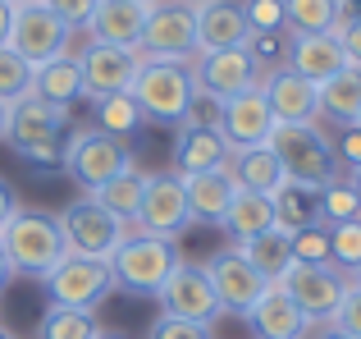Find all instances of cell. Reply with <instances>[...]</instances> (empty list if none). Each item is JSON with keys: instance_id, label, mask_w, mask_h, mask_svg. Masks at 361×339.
<instances>
[{"instance_id": "6da1fadb", "label": "cell", "mask_w": 361, "mask_h": 339, "mask_svg": "<svg viewBox=\"0 0 361 339\" xmlns=\"http://www.w3.org/2000/svg\"><path fill=\"white\" fill-rule=\"evenodd\" d=\"M128 97L137 101V110H142V119H147V124L183 129L188 115L197 110L192 64H183V60H142Z\"/></svg>"}, {"instance_id": "7a4b0ae2", "label": "cell", "mask_w": 361, "mask_h": 339, "mask_svg": "<svg viewBox=\"0 0 361 339\" xmlns=\"http://www.w3.org/2000/svg\"><path fill=\"white\" fill-rule=\"evenodd\" d=\"M0 243H5V257H9V270L23 280H46L64 257H69V243L60 234V220L46 211H23L0 230Z\"/></svg>"}, {"instance_id": "3957f363", "label": "cell", "mask_w": 361, "mask_h": 339, "mask_svg": "<svg viewBox=\"0 0 361 339\" xmlns=\"http://www.w3.org/2000/svg\"><path fill=\"white\" fill-rule=\"evenodd\" d=\"M274 161L283 165V179L307 188H329L338 179V161H334V138L320 124H274L270 143Z\"/></svg>"}, {"instance_id": "277c9868", "label": "cell", "mask_w": 361, "mask_h": 339, "mask_svg": "<svg viewBox=\"0 0 361 339\" xmlns=\"http://www.w3.org/2000/svg\"><path fill=\"white\" fill-rule=\"evenodd\" d=\"M64 124H69V110L46 106L42 97H23V101L9 106L5 143L32 165H64V152H69Z\"/></svg>"}, {"instance_id": "5b68a950", "label": "cell", "mask_w": 361, "mask_h": 339, "mask_svg": "<svg viewBox=\"0 0 361 339\" xmlns=\"http://www.w3.org/2000/svg\"><path fill=\"white\" fill-rule=\"evenodd\" d=\"M142 60H197V5L188 0H156L137 37Z\"/></svg>"}, {"instance_id": "8992f818", "label": "cell", "mask_w": 361, "mask_h": 339, "mask_svg": "<svg viewBox=\"0 0 361 339\" xmlns=\"http://www.w3.org/2000/svg\"><path fill=\"white\" fill-rule=\"evenodd\" d=\"M55 220H60V234H64V243H69V252H78V257H97V261H110L115 248L133 234V225H123L119 215H110L106 206H97L87 193L73 197Z\"/></svg>"}, {"instance_id": "52a82bcc", "label": "cell", "mask_w": 361, "mask_h": 339, "mask_svg": "<svg viewBox=\"0 0 361 339\" xmlns=\"http://www.w3.org/2000/svg\"><path fill=\"white\" fill-rule=\"evenodd\" d=\"M178 266L174 257V243L165 239H151V234L133 230L128 239L115 248L110 257V275H115V289H128V294H147L156 298V289L165 285V275Z\"/></svg>"}, {"instance_id": "ba28073f", "label": "cell", "mask_w": 361, "mask_h": 339, "mask_svg": "<svg viewBox=\"0 0 361 339\" xmlns=\"http://www.w3.org/2000/svg\"><path fill=\"white\" fill-rule=\"evenodd\" d=\"M279 289L302 307V316H307L311 326H329L334 312H338V303H343V294H348V275L334 261H293V266L283 270Z\"/></svg>"}, {"instance_id": "9c48e42d", "label": "cell", "mask_w": 361, "mask_h": 339, "mask_svg": "<svg viewBox=\"0 0 361 339\" xmlns=\"http://www.w3.org/2000/svg\"><path fill=\"white\" fill-rule=\"evenodd\" d=\"M133 165L137 161H133L128 143L101 133V129H78V133L69 138V152H64V170L73 174V184H78L82 193L119 179L123 170H133Z\"/></svg>"}, {"instance_id": "30bf717a", "label": "cell", "mask_w": 361, "mask_h": 339, "mask_svg": "<svg viewBox=\"0 0 361 339\" xmlns=\"http://www.w3.org/2000/svg\"><path fill=\"white\" fill-rule=\"evenodd\" d=\"M42 285H46V294H51V303H60V307H82V312H97V307L106 303L110 294H115L110 261L78 257V252H69V257H64L60 266H55L51 275L42 280Z\"/></svg>"}, {"instance_id": "8fae6325", "label": "cell", "mask_w": 361, "mask_h": 339, "mask_svg": "<svg viewBox=\"0 0 361 339\" xmlns=\"http://www.w3.org/2000/svg\"><path fill=\"white\" fill-rule=\"evenodd\" d=\"M188 225H192V211H188L183 174H174V170H169V174H147V193H142V206H137L133 230L174 243Z\"/></svg>"}, {"instance_id": "7c38bea8", "label": "cell", "mask_w": 361, "mask_h": 339, "mask_svg": "<svg viewBox=\"0 0 361 339\" xmlns=\"http://www.w3.org/2000/svg\"><path fill=\"white\" fill-rule=\"evenodd\" d=\"M9 51H18L27 64H46L69 51V28L46 9V0H14V28H9Z\"/></svg>"}, {"instance_id": "4fadbf2b", "label": "cell", "mask_w": 361, "mask_h": 339, "mask_svg": "<svg viewBox=\"0 0 361 339\" xmlns=\"http://www.w3.org/2000/svg\"><path fill=\"white\" fill-rule=\"evenodd\" d=\"M206 275H211V289L215 298H220V312L229 316H252V307L265 298V289H270V280L261 275V270L252 266V261L243 257L238 248H224L211 257V266H206Z\"/></svg>"}, {"instance_id": "5bb4252c", "label": "cell", "mask_w": 361, "mask_h": 339, "mask_svg": "<svg viewBox=\"0 0 361 339\" xmlns=\"http://www.w3.org/2000/svg\"><path fill=\"white\" fill-rule=\"evenodd\" d=\"M215 129L224 133L229 152H247V147H265L270 143L274 110H270V101H265L261 83L238 92V97H229V101H220V106H215Z\"/></svg>"}, {"instance_id": "9a60e30c", "label": "cell", "mask_w": 361, "mask_h": 339, "mask_svg": "<svg viewBox=\"0 0 361 339\" xmlns=\"http://www.w3.org/2000/svg\"><path fill=\"white\" fill-rule=\"evenodd\" d=\"M156 303L165 316H183V321H202V326H215V316H220V298L211 289L206 266H188V261H178L165 275V285L156 289Z\"/></svg>"}, {"instance_id": "2e32d148", "label": "cell", "mask_w": 361, "mask_h": 339, "mask_svg": "<svg viewBox=\"0 0 361 339\" xmlns=\"http://www.w3.org/2000/svg\"><path fill=\"white\" fill-rule=\"evenodd\" d=\"M137 64H142V55H137V51H128V46L87 42V51L78 55V69H82V97L97 106V101H106V97L133 92Z\"/></svg>"}, {"instance_id": "e0dca14e", "label": "cell", "mask_w": 361, "mask_h": 339, "mask_svg": "<svg viewBox=\"0 0 361 339\" xmlns=\"http://www.w3.org/2000/svg\"><path fill=\"white\" fill-rule=\"evenodd\" d=\"M192 83H197V97L220 106V101L256 88V83H261V69H256V60L247 55V46H238V51H206V55L192 60Z\"/></svg>"}, {"instance_id": "ac0fdd59", "label": "cell", "mask_w": 361, "mask_h": 339, "mask_svg": "<svg viewBox=\"0 0 361 339\" xmlns=\"http://www.w3.org/2000/svg\"><path fill=\"white\" fill-rule=\"evenodd\" d=\"M229 143H224V133L215 129V115L211 119H197V110L188 115V124L178 129L174 138V174H206V170H220L229 165Z\"/></svg>"}, {"instance_id": "d6986e66", "label": "cell", "mask_w": 361, "mask_h": 339, "mask_svg": "<svg viewBox=\"0 0 361 339\" xmlns=\"http://www.w3.org/2000/svg\"><path fill=\"white\" fill-rule=\"evenodd\" d=\"M274 124H320V88L293 69H274L261 78Z\"/></svg>"}, {"instance_id": "ffe728a7", "label": "cell", "mask_w": 361, "mask_h": 339, "mask_svg": "<svg viewBox=\"0 0 361 339\" xmlns=\"http://www.w3.org/2000/svg\"><path fill=\"white\" fill-rule=\"evenodd\" d=\"M252 42L243 0H206L197 5V55L206 51H238Z\"/></svg>"}, {"instance_id": "44dd1931", "label": "cell", "mask_w": 361, "mask_h": 339, "mask_svg": "<svg viewBox=\"0 0 361 339\" xmlns=\"http://www.w3.org/2000/svg\"><path fill=\"white\" fill-rule=\"evenodd\" d=\"M348 64V51L338 42V32H307V37H293L288 46V69L302 73L307 83H329L338 69Z\"/></svg>"}, {"instance_id": "7402d4cb", "label": "cell", "mask_w": 361, "mask_h": 339, "mask_svg": "<svg viewBox=\"0 0 361 339\" xmlns=\"http://www.w3.org/2000/svg\"><path fill=\"white\" fill-rule=\"evenodd\" d=\"M183 193H188V211H192V225H220L224 211H229L233 193H238V179H233L229 165L220 170H206V174H188L183 179Z\"/></svg>"}, {"instance_id": "603a6c76", "label": "cell", "mask_w": 361, "mask_h": 339, "mask_svg": "<svg viewBox=\"0 0 361 339\" xmlns=\"http://www.w3.org/2000/svg\"><path fill=\"white\" fill-rule=\"evenodd\" d=\"M247 321H252L256 339H307L311 335V321L302 316V307L293 303L279 285L265 289V298L252 307V316H247Z\"/></svg>"}, {"instance_id": "cb8c5ba5", "label": "cell", "mask_w": 361, "mask_h": 339, "mask_svg": "<svg viewBox=\"0 0 361 339\" xmlns=\"http://www.w3.org/2000/svg\"><path fill=\"white\" fill-rule=\"evenodd\" d=\"M147 9L151 5H137V0H101L92 23H87V37L92 42H106V46H128V51H137Z\"/></svg>"}, {"instance_id": "d4e9b609", "label": "cell", "mask_w": 361, "mask_h": 339, "mask_svg": "<svg viewBox=\"0 0 361 339\" xmlns=\"http://www.w3.org/2000/svg\"><path fill=\"white\" fill-rule=\"evenodd\" d=\"M32 97H42L46 106H60L69 110L73 101L82 97V69H78V55H55V60L37 64L32 69Z\"/></svg>"}, {"instance_id": "484cf974", "label": "cell", "mask_w": 361, "mask_h": 339, "mask_svg": "<svg viewBox=\"0 0 361 339\" xmlns=\"http://www.w3.org/2000/svg\"><path fill=\"white\" fill-rule=\"evenodd\" d=\"M320 119L338 129H357L361 119V64L348 60L329 83H320Z\"/></svg>"}, {"instance_id": "4316f807", "label": "cell", "mask_w": 361, "mask_h": 339, "mask_svg": "<svg viewBox=\"0 0 361 339\" xmlns=\"http://www.w3.org/2000/svg\"><path fill=\"white\" fill-rule=\"evenodd\" d=\"M220 230L229 234L233 243H247V239H256V234L274 230V202H270V193L238 188L233 202H229V211H224V220H220Z\"/></svg>"}, {"instance_id": "83f0119b", "label": "cell", "mask_w": 361, "mask_h": 339, "mask_svg": "<svg viewBox=\"0 0 361 339\" xmlns=\"http://www.w3.org/2000/svg\"><path fill=\"white\" fill-rule=\"evenodd\" d=\"M270 202H274V225H279L283 234H298V230L320 225V188H307V184L283 179L279 193H274Z\"/></svg>"}, {"instance_id": "f1b7e54d", "label": "cell", "mask_w": 361, "mask_h": 339, "mask_svg": "<svg viewBox=\"0 0 361 339\" xmlns=\"http://www.w3.org/2000/svg\"><path fill=\"white\" fill-rule=\"evenodd\" d=\"M238 252L261 270L265 280H270V285H279L283 270L293 266V234H283L279 225H274V230H265V234H256V239L238 243Z\"/></svg>"}, {"instance_id": "f546056e", "label": "cell", "mask_w": 361, "mask_h": 339, "mask_svg": "<svg viewBox=\"0 0 361 339\" xmlns=\"http://www.w3.org/2000/svg\"><path fill=\"white\" fill-rule=\"evenodd\" d=\"M229 170L238 179V188H252V193H279L283 184V165L274 161L270 147H247V152H233L229 156Z\"/></svg>"}, {"instance_id": "4dcf8cb0", "label": "cell", "mask_w": 361, "mask_h": 339, "mask_svg": "<svg viewBox=\"0 0 361 339\" xmlns=\"http://www.w3.org/2000/svg\"><path fill=\"white\" fill-rule=\"evenodd\" d=\"M142 193H147V174L133 165V170H123L119 179H110V184L92 188L87 197H92L97 206H106L110 215H119L123 225H133V220H137V206H142Z\"/></svg>"}, {"instance_id": "1f68e13d", "label": "cell", "mask_w": 361, "mask_h": 339, "mask_svg": "<svg viewBox=\"0 0 361 339\" xmlns=\"http://www.w3.org/2000/svg\"><path fill=\"white\" fill-rule=\"evenodd\" d=\"M338 18H343V0H283V23L293 37L334 32Z\"/></svg>"}, {"instance_id": "d6a6232c", "label": "cell", "mask_w": 361, "mask_h": 339, "mask_svg": "<svg viewBox=\"0 0 361 339\" xmlns=\"http://www.w3.org/2000/svg\"><path fill=\"white\" fill-rule=\"evenodd\" d=\"M97 312H82V307H60L51 303L42 312V326H37V339H97Z\"/></svg>"}, {"instance_id": "836d02e7", "label": "cell", "mask_w": 361, "mask_h": 339, "mask_svg": "<svg viewBox=\"0 0 361 339\" xmlns=\"http://www.w3.org/2000/svg\"><path fill=\"white\" fill-rule=\"evenodd\" d=\"M147 124L142 119V110H137V101L128 97V92H119V97H106V101H97V129L101 133H110V138H119V143H128L137 129Z\"/></svg>"}, {"instance_id": "e575fe53", "label": "cell", "mask_w": 361, "mask_h": 339, "mask_svg": "<svg viewBox=\"0 0 361 339\" xmlns=\"http://www.w3.org/2000/svg\"><path fill=\"white\" fill-rule=\"evenodd\" d=\"M23 97H32V64L18 51L0 46V106H14Z\"/></svg>"}, {"instance_id": "d590c367", "label": "cell", "mask_w": 361, "mask_h": 339, "mask_svg": "<svg viewBox=\"0 0 361 339\" xmlns=\"http://www.w3.org/2000/svg\"><path fill=\"white\" fill-rule=\"evenodd\" d=\"M329 261H334L343 275H353V270L361 266V215L357 220L329 225Z\"/></svg>"}, {"instance_id": "8d00e7d4", "label": "cell", "mask_w": 361, "mask_h": 339, "mask_svg": "<svg viewBox=\"0 0 361 339\" xmlns=\"http://www.w3.org/2000/svg\"><path fill=\"white\" fill-rule=\"evenodd\" d=\"M288 46H293V32L283 28V32H252V42H247V55L256 60V69L274 73V69H288Z\"/></svg>"}, {"instance_id": "74e56055", "label": "cell", "mask_w": 361, "mask_h": 339, "mask_svg": "<svg viewBox=\"0 0 361 339\" xmlns=\"http://www.w3.org/2000/svg\"><path fill=\"white\" fill-rule=\"evenodd\" d=\"M361 215V197L348 179H334L329 188H320V225H338V220H357Z\"/></svg>"}, {"instance_id": "f35d334b", "label": "cell", "mask_w": 361, "mask_h": 339, "mask_svg": "<svg viewBox=\"0 0 361 339\" xmlns=\"http://www.w3.org/2000/svg\"><path fill=\"white\" fill-rule=\"evenodd\" d=\"M243 14L252 32H283V0H243Z\"/></svg>"}, {"instance_id": "ab89813d", "label": "cell", "mask_w": 361, "mask_h": 339, "mask_svg": "<svg viewBox=\"0 0 361 339\" xmlns=\"http://www.w3.org/2000/svg\"><path fill=\"white\" fill-rule=\"evenodd\" d=\"M293 261H329V225H311V230L293 234Z\"/></svg>"}, {"instance_id": "60d3db41", "label": "cell", "mask_w": 361, "mask_h": 339, "mask_svg": "<svg viewBox=\"0 0 361 339\" xmlns=\"http://www.w3.org/2000/svg\"><path fill=\"white\" fill-rule=\"evenodd\" d=\"M97 5H101V0H46V9H51V14L60 18L69 32H87V23H92V14H97Z\"/></svg>"}, {"instance_id": "b9f144b4", "label": "cell", "mask_w": 361, "mask_h": 339, "mask_svg": "<svg viewBox=\"0 0 361 339\" xmlns=\"http://www.w3.org/2000/svg\"><path fill=\"white\" fill-rule=\"evenodd\" d=\"M147 339H215V335H211V326H202V321H183V316L160 312V321L151 326Z\"/></svg>"}, {"instance_id": "7bdbcfd3", "label": "cell", "mask_w": 361, "mask_h": 339, "mask_svg": "<svg viewBox=\"0 0 361 339\" xmlns=\"http://www.w3.org/2000/svg\"><path fill=\"white\" fill-rule=\"evenodd\" d=\"M329 326H338V331H348L353 339H361V289L357 285H348V294H343V303H338Z\"/></svg>"}, {"instance_id": "ee69618b", "label": "cell", "mask_w": 361, "mask_h": 339, "mask_svg": "<svg viewBox=\"0 0 361 339\" xmlns=\"http://www.w3.org/2000/svg\"><path fill=\"white\" fill-rule=\"evenodd\" d=\"M334 161L338 170H361V129H343V138H334Z\"/></svg>"}, {"instance_id": "f6af8a7d", "label": "cell", "mask_w": 361, "mask_h": 339, "mask_svg": "<svg viewBox=\"0 0 361 339\" xmlns=\"http://www.w3.org/2000/svg\"><path fill=\"white\" fill-rule=\"evenodd\" d=\"M338 42H343V51H348V60L361 64V14H343L338 18Z\"/></svg>"}, {"instance_id": "bcb514c9", "label": "cell", "mask_w": 361, "mask_h": 339, "mask_svg": "<svg viewBox=\"0 0 361 339\" xmlns=\"http://www.w3.org/2000/svg\"><path fill=\"white\" fill-rule=\"evenodd\" d=\"M18 215V197H14V188L5 184V179H0V230H5L9 220H14Z\"/></svg>"}, {"instance_id": "7dc6e473", "label": "cell", "mask_w": 361, "mask_h": 339, "mask_svg": "<svg viewBox=\"0 0 361 339\" xmlns=\"http://www.w3.org/2000/svg\"><path fill=\"white\" fill-rule=\"evenodd\" d=\"M9 28H14V0H0V46H9Z\"/></svg>"}, {"instance_id": "c3c4849f", "label": "cell", "mask_w": 361, "mask_h": 339, "mask_svg": "<svg viewBox=\"0 0 361 339\" xmlns=\"http://www.w3.org/2000/svg\"><path fill=\"white\" fill-rule=\"evenodd\" d=\"M9 275H14V270H9V257H5V243H0V289L9 285Z\"/></svg>"}, {"instance_id": "681fc988", "label": "cell", "mask_w": 361, "mask_h": 339, "mask_svg": "<svg viewBox=\"0 0 361 339\" xmlns=\"http://www.w3.org/2000/svg\"><path fill=\"white\" fill-rule=\"evenodd\" d=\"M320 339H353V335L338 331V326H325V331H320Z\"/></svg>"}, {"instance_id": "f907efd6", "label": "cell", "mask_w": 361, "mask_h": 339, "mask_svg": "<svg viewBox=\"0 0 361 339\" xmlns=\"http://www.w3.org/2000/svg\"><path fill=\"white\" fill-rule=\"evenodd\" d=\"M5 119H9V106H0V143H5Z\"/></svg>"}, {"instance_id": "816d5d0a", "label": "cell", "mask_w": 361, "mask_h": 339, "mask_svg": "<svg viewBox=\"0 0 361 339\" xmlns=\"http://www.w3.org/2000/svg\"><path fill=\"white\" fill-rule=\"evenodd\" d=\"M348 184L357 188V197H361V170H353V179H348Z\"/></svg>"}, {"instance_id": "f5cc1de1", "label": "cell", "mask_w": 361, "mask_h": 339, "mask_svg": "<svg viewBox=\"0 0 361 339\" xmlns=\"http://www.w3.org/2000/svg\"><path fill=\"white\" fill-rule=\"evenodd\" d=\"M348 285H357V289H361V266L353 270V275H348Z\"/></svg>"}, {"instance_id": "db71d44e", "label": "cell", "mask_w": 361, "mask_h": 339, "mask_svg": "<svg viewBox=\"0 0 361 339\" xmlns=\"http://www.w3.org/2000/svg\"><path fill=\"white\" fill-rule=\"evenodd\" d=\"M0 339H14V335H9V331H5V326H0Z\"/></svg>"}, {"instance_id": "11a10c76", "label": "cell", "mask_w": 361, "mask_h": 339, "mask_svg": "<svg viewBox=\"0 0 361 339\" xmlns=\"http://www.w3.org/2000/svg\"><path fill=\"white\" fill-rule=\"evenodd\" d=\"M97 339H119V335H97Z\"/></svg>"}, {"instance_id": "9f6ffc18", "label": "cell", "mask_w": 361, "mask_h": 339, "mask_svg": "<svg viewBox=\"0 0 361 339\" xmlns=\"http://www.w3.org/2000/svg\"><path fill=\"white\" fill-rule=\"evenodd\" d=\"M137 5H156V0H137Z\"/></svg>"}, {"instance_id": "6f0895ef", "label": "cell", "mask_w": 361, "mask_h": 339, "mask_svg": "<svg viewBox=\"0 0 361 339\" xmlns=\"http://www.w3.org/2000/svg\"><path fill=\"white\" fill-rule=\"evenodd\" d=\"M188 5H206V0H188Z\"/></svg>"}, {"instance_id": "680465c9", "label": "cell", "mask_w": 361, "mask_h": 339, "mask_svg": "<svg viewBox=\"0 0 361 339\" xmlns=\"http://www.w3.org/2000/svg\"><path fill=\"white\" fill-rule=\"evenodd\" d=\"M357 129H361V119H357Z\"/></svg>"}]
</instances>
